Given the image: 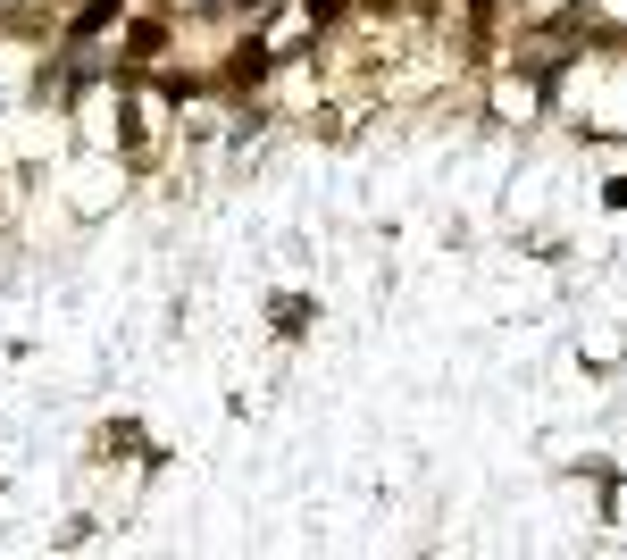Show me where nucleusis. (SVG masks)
<instances>
[{
  "label": "nucleus",
  "mask_w": 627,
  "mask_h": 560,
  "mask_svg": "<svg viewBox=\"0 0 627 560\" xmlns=\"http://www.w3.org/2000/svg\"><path fill=\"white\" fill-rule=\"evenodd\" d=\"M577 9H594V0H577Z\"/></svg>",
  "instance_id": "nucleus-4"
},
{
  "label": "nucleus",
  "mask_w": 627,
  "mask_h": 560,
  "mask_svg": "<svg viewBox=\"0 0 627 560\" xmlns=\"http://www.w3.org/2000/svg\"><path fill=\"white\" fill-rule=\"evenodd\" d=\"M109 17H118V0H84V17H76V34H101Z\"/></svg>",
  "instance_id": "nucleus-2"
},
{
  "label": "nucleus",
  "mask_w": 627,
  "mask_h": 560,
  "mask_svg": "<svg viewBox=\"0 0 627 560\" xmlns=\"http://www.w3.org/2000/svg\"><path fill=\"white\" fill-rule=\"evenodd\" d=\"M235 76H243V84L268 76V42H243V51H235Z\"/></svg>",
  "instance_id": "nucleus-1"
},
{
  "label": "nucleus",
  "mask_w": 627,
  "mask_h": 560,
  "mask_svg": "<svg viewBox=\"0 0 627 560\" xmlns=\"http://www.w3.org/2000/svg\"><path fill=\"white\" fill-rule=\"evenodd\" d=\"M243 9H276V0H243Z\"/></svg>",
  "instance_id": "nucleus-3"
}]
</instances>
